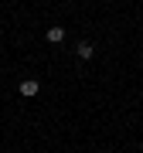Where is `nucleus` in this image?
I'll return each instance as SVG.
<instances>
[{"label": "nucleus", "instance_id": "obj_1", "mask_svg": "<svg viewBox=\"0 0 143 153\" xmlns=\"http://www.w3.org/2000/svg\"><path fill=\"white\" fill-rule=\"evenodd\" d=\"M75 55L82 58V61H89V58L95 55V48H92V44H89V41H78V44H75Z\"/></svg>", "mask_w": 143, "mask_h": 153}, {"label": "nucleus", "instance_id": "obj_2", "mask_svg": "<svg viewBox=\"0 0 143 153\" xmlns=\"http://www.w3.org/2000/svg\"><path fill=\"white\" fill-rule=\"evenodd\" d=\"M38 88H41V85H38V78H24V82H21V95H28V99H31V95H38Z\"/></svg>", "mask_w": 143, "mask_h": 153}, {"label": "nucleus", "instance_id": "obj_3", "mask_svg": "<svg viewBox=\"0 0 143 153\" xmlns=\"http://www.w3.org/2000/svg\"><path fill=\"white\" fill-rule=\"evenodd\" d=\"M48 41H51V44H61V41H65V27H58V24L48 27Z\"/></svg>", "mask_w": 143, "mask_h": 153}]
</instances>
